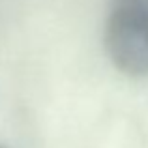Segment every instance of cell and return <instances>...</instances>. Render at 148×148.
I'll return each mask as SVG.
<instances>
[{"label": "cell", "instance_id": "1", "mask_svg": "<svg viewBox=\"0 0 148 148\" xmlns=\"http://www.w3.org/2000/svg\"><path fill=\"white\" fill-rule=\"evenodd\" d=\"M105 49L127 77H148V0H111Z\"/></svg>", "mask_w": 148, "mask_h": 148}, {"label": "cell", "instance_id": "2", "mask_svg": "<svg viewBox=\"0 0 148 148\" xmlns=\"http://www.w3.org/2000/svg\"><path fill=\"white\" fill-rule=\"evenodd\" d=\"M0 148H8V146H4V145H0Z\"/></svg>", "mask_w": 148, "mask_h": 148}]
</instances>
